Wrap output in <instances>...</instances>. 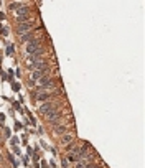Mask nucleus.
<instances>
[{
	"instance_id": "f8f14e48",
	"label": "nucleus",
	"mask_w": 145,
	"mask_h": 168,
	"mask_svg": "<svg viewBox=\"0 0 145 168\" xmlns=\"http://www.w3.org/2000/svg\"><path fill=\"white\" fill-rule=\"evenodd\" d=\"M10 142H12V145H13V147H15V145L18 143V139H17V137H13V139H12V140H10Z\"/></svg>"
},
{
	"instance_id": "9d476101",
	"label": "nucleus",
	"mask_w": 145,
	"mask_h": 168,
	"mask_svg": "<svg viewBox=\"0 0 145 168\" xmlns=\"http://www.w3.org/2000/svg\"><path fill=\"white\" fill-rule=\"evenodd\" d=\"M13 51H15V46H13V45H8V48H7V54H10V56H12Z\"/></svg>"
},
{
	"instance_id": "1a4fd4ad",
	"label": "nucleus",
	"mask_w": 145,
	"mask_h": 168,
	"mask_svg": "<svg viewBox=\"0 0 145 168\" xmlns=\"http://www.w3.org/2000/svg\"><path fill=\"white\" fill-rule=\"evenodd\" d=\"M20 7H23L21 2H12V3H8V8H10V10H18Z\"/></svg>"
},
{
	"instance_id": "20e7f679",
	"label": "nucleus",
	"mask_w": 145,
	"mask_h": 168,
	"mask_svg": "<svg viewBox=\"0 0 145 168\" xmlns=\"http://www.w3.org/2000/svg\"><path fill=\"white\" fill-rule=\"evenodd\" d=\"M32 30H33L32 21H26V23H18V27H17V31H18L20 35H26V33H30Z\"/></svg>"
},
{
	"instance_id": "f03ea898",
	"label": "nucleus",
	"mask_w": 145,
	"mask_h": 168,
	"mask_svg": "<svg viewBox=\"0 0 145 168\" xmlns=\"http://www.w3.org/2000/svg\"><path fill=\"white\" fill-rule=\"evenodd\" d=\"M46 119H48V122H50L51 125H59V124H61V112H59V109L53 110L50 114H46Z\"/></svg>"
},
{
	"instance_id": "9b49d317",
	"label": "nucleus",
	"mask_w": 145,
	"mask_h": 168,
	"mask_svg": "<svg viewBox=\"0 0 145 168\" xmlns=\"http://www.w3.org/2000/svg\"><path fill=\"white\" fill-rule=\"evenodd\" d=\"M12 89H13V91H18V89H20V84H17V82H12Z\"/></svg>"
},
{
	"instance_id": "0eeeda50",
	"label": "nucleus",
	"mask_w": 145,
	"mask_h": 168,
	"mask_svg": "<svg viewBox=\"0 0 145 168\" xmlns=\"http://www.w3.org/2000/svg\"><path fill=\"white\" fill-rule=\"evenodd\" d=\"M66 130H68V125H61V124H59V125H54V134L56 135H63Z\"/></svg>"
},
{
	"instance_id": "4468645a",
	"label": "nucleus",
	"mask_w": 145,
	"mask_h": 168,
	"mask_svg": "<svg viewBox=\"0 0 145 168\" xmlns=\"http://www.w3.org/2000/svg\"><path fill=\"white\" fill-rule=\"evenodd\" d=\"M61 165H63V168H68V160H63L61 161Z\"/></svg>"
},
{
	"instance_id": "2eb2a0df",
	"label": "nucleus",
	"mask_w": 145,
	"mask_h": 168,
	"mask_svg": "<svg viewBox=\"0 0 145 168\" xmlns=\"http://www.w3.org/2000/svg\"><path fill=\"white\" fill-rule=\"evenodd\" d=\"M10 135H12L10 134V129H5V137H10Z\"/></svg>"
},
{
	"instance_id": "f257e3e1",
	"label": "nucleus",
	"mask_w": 145,
	"mask_h": 168,
	"mask_svg": "<svg viewBox=\"0 0 145 168\" xmlns=\"http://www.w3.org/2000/svg\"><path fill=\"white\" fill-rule=\"evenodd\" d=\"M56 109H59L58 104H54L53 101H48V102H43L41 106L38 107V112L40 114H50V112H53V110H56Z\"/></svg>"
},
{
	"instance_id": "423d86ee",
	"label": "nucleus",
	"mask_w": 145,
	"mask_h": 168,
	"mask_svg": "<svg viewBox=\"0 0 145 168\" xmlns=\"http://www.w3.org/2000/svg\"><path fill=\"white\" fill-rule=\"evenodd\" d=\"M36 48H41L38 38H32L30 41H26V50H36Z\"/></svg>"
},
{
	"instance_id": "ddd939ff",
	"label": "nucleus",
	"mask_w": 145,
	"mask_h": 168,
	"mask_svg": "<svg viewBox=\"0 0 145 168\" xmlns=\"http://www.w3.org/2000/svg\"><path fill=\"white\" fill-rule=\"evenodd\" d=\"M86 168H99V165H94V163H89Z\"/></svg>"
},
{
	"instance_id": "6e6552de",
	"label": "nucleus",
	"mask_w": 145,
	"mask_h": 168,
	"mask_svg": "<svg viewBox=\"0 0 145 168\" xmlns=\"http://www.w3.org/2000/svg\"><path fill=\"white\" fill-rule=\"evenodd\" d=\"M72 142V135L71 134H66L61 137V143H64V145H68V143H71Z\"/></svg>"
},
{
	"instance_id": "7ed1b4c3",
	"label": "nucleus",
	"mask_w": 145,
	"mask_h": 168,
	"mask_svg": "<svg viewBox=\"0 0 145 168\" xmlns=\"http://www.w3.org/2000/svg\"><path fill=\"white\" fill-rule=\"evenodd\" d=\"M48 71H50V68L46 66H43L41 69H36V71H33L32 73V81H40L41 78H45L46 74H48Z\"/></svg>"
},
{
	"instance_id": "dca6fc26",
	"label": "nucleus",
	"mask_w": 145,
	"mask_h": 168,
	"mask_svg": "<svg viewBox=\"0 0 145 168\" xmlns=\"http://www.w3.org/2000/svg\"><path fill=\"white\" fill-rule=\"evenodd\" d=\"M2 30H3V27H2V25H0V31H2Z\"/></svg>"
},
{
	"instance_id": "39448f33",
	"label": "nucleus",
	"mask_w": 145,
	"mask_h": 168,
	"mask_svg": "<svg viewBox=\"0 0 145 168\" xmlns=\"http://www.w3.org/2000/svg\"><path fill=\"white\" fill-rule=\"evenodd\" d=\"M53 96H54V92H40V94H38V92H36L33 99L43 104V102H48V101H50V99H51Z\"/></svg>"
}]
</instances>
